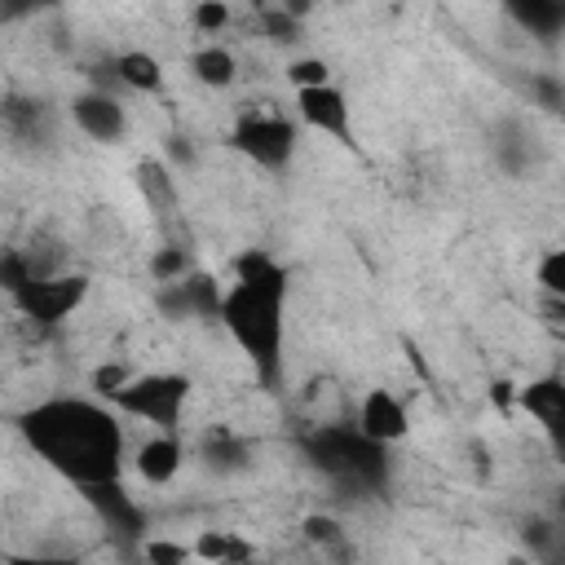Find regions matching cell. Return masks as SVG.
Instances as JSON below:
<instances>
[{
	"instance_id": "27",
	"label": "cell",
	"mask_w": 565,
	"mask_h": 565,
	"mask_svg": "<svg viewBox=\"0 0 565 565\" xmlns=\"http://www.w3.org/2000/svg\"><path fill=\"white\" fill-rule=\"evenodd\" d=\"M534 282L543 287L547 300H561L565 305V247H547L534 265Z\"/></svg>"
},
{
	"instance_id": "16",
	"label": "cell",
	"mask_w": 565,
	"mask_h": 565,
	"mask_svg": "<svg viewBox=\"0 0 565 565\" xmlns=\"http://www.w3.org/2000/svg\"><path fill=\"white\" fill-rule=\"evenodd\" d=\"M539 154H543V146H539V132H534L530 124H521V119H503V124L494 128V163H499L503 172L521 177Z\"/></svg>"
},
{
	"instance_id": "2",
	"label": "cell",
	"mask_w": 565,
	"mask_h": 565,
	"mask_svg": "<svg viewBox=\"0 0 565 565\" xmlns=\"http://www.w3.org/2000/svg\"><path fill=\"white\" fill-rule=\"evenodd\" d=\"M287 265L260 247H247L234 260V282L221 300V327L234 349L252 362L256 380L274 388L282 380V349H287Z\"/></svg>"
},
{
	"instance_id": "21",
	"label": "cell",
	"mask_w": 565,
	"mask_h": 565,
	"mask_svg": "<svg viewBox=\"0 0 565 565\" xmlns=\"http://www.w3.org/2000/svg\"><path fill=\"white\" fill-rule=\"evenodd\" d=\"M300 534H305V543L313 547L318 561H344V565H349V534H344V525H340L331 512L305 516V521H300Z\"/></svg>"
},
{
	"instance_id": "25",
	"label": "cell",
	"mask_w": 565,
	"mask_h": 565,
	"mask_svg": "<svg viewBox=\"0 0 565 565\" xmlns=\"http://www.w3.org/2000/svg\"><path fill=\"white\" fill-rule=\"evenodd\" d=\"M525 97H530L539 110H547V115H565V79H561V75H547V71L530 75V79H525Z\"/></svg>"
},
{
	"instance_id": "11",
	"label": "cell",
	"mask_w": 565,
	"mask_h": 565,
	"mask_svg": "<svg viewBox=\"0 0 565 565\" xmlns=\"http://www.w3.org/2000/svg\"><path fill=\"white\" fill-rule=\"evenodd\" d=\"M296 115H300L305 128L327 132V137L340 141V146H353V106H349V97H344L335 84L296 93Z\"/></svg>"
},
{
	"instance_id": "1",
	"label": "cell",
	"mask_w": 565,
	"mask_h": 565,
	"mask_svg": "<svg viewBox=\"0 0 565 565\" xmlns=\"http://www.w3.org/2000/svg\"><path fill=\"white\" fill-rule=\"evenodd\" d=\"M13 428L26 441V450L49 472H57L62 481H71L75 490L124 481L128 433L119 424V411L106 406L102 397L57 393V397L31 402L13 419Z\"/></svg>"
},
{
	"instance_id": "32",
	"label": "cell",
	"mask_w": 565,
	"mask_h": 565,
	"mask_svg": "<svg viewBox=\"0 0 565 565\" xmlns=\"http://www.w3.org/2000/svg\"><path fill=\"white\" fill-rule=\"evenodd\" d=\"M243 565H269V561H260V556H252V561H243Z\"/></svg>"
},
{
	"instance_id": "5",
	"label": "cell",
	"mask_w": 565,
	"mask_h": 565,
	"mask_svg": "<svg viewBox=\"0 0 565 565\" xmlns=\"http://www.w3.org/2000/svg\"><path fill=\"white\" fill-rule=\"evenodd\" d=\"M230 150H238L260 172H287L300 150V124L282 110H243L230 128Z\"/></svg>"
},
{
	"instance_id": "24",
	"label": "cell",
	"mask_w": 565,
	"mask_h": 565,
	"mask_svg": "<svg viewBox=\"0 0 565 565\" xmlns=\"http://www.w3.org/2000/svg\"><path fill=\"white\" fill-rule=\"evenodd\" d=\"M282 79H287L296 93L327 88V84H331V62H327V57H296V62L282 66Z\"/></svg>"
},
{
	"instance_id": "23",
	"label": "cell",
	"mask_w": 565,
	"mask_h": 565,
	"mask_svg": "<svg viewBox=\"0 0 565 565\" xmlns=\"http://www.w3.org/2000/svg\"><path fill=\"white\" fill-rule=\"evenodd\" d=\"M185 274H194V260H190V247L185 243H159L150 252V278L159 287H168V282H177Z\"/></svg>"
},
{
	"instance_id": "4",
	"label": "cell",
	"mask_w": 565,
	"mask_h": 565,
	"mask_svg": "<svg viewBox=\"0 0 565 565\" xmlns=\"http://www.w3.org/2000/svg\"><path fill=\"white\" fill-rule=\"evenodd\" d=\"M190 393H194V384L185 371H141L106 406H115L128 419L150 424L154 433H177V424L185 419Z\"/></svg>"
},
{
	"instance_id": "13",
	"label": "cell",
	"mask_w": 565,
	"mask_h": 565,
	"mask_svg": "<svg viewBox=\"0 0 565 565\" xmlns=\"http://www.w3.org/2000/svg\"><path fill=\"white\" fill-rule=\"evenodd\" d=\"M185 468V441L177 433H150L137 450H132V472L146 486H168L177 481Z\"/></svg>"
},
{
	"instance_id": "26",
	"label": "cell",
	"mask_w": 565,
	"mask_h": 565,
	"mask_svg": "<svg viewBox=\"0 0 565 565\" xmlns=\"http://www.w3.org/2000/svg\"><path fill=\"white\" fill-rule=\"evenodd\" d=\"M137 552H141L146 565H190L194 561V547L181 543V539H168V534H150Z\"/></svg>"
},
{
	"instance_id": "3",
	"label": "cell",
	"mask_w": 565,
	"mask_h": 565,
	"mask_svg": "<svg viewBox=\"0 0 565 565\" xmlns=\"http://www.w3.org/2000/svg\"><path fill=\"white\" fill-rule=\"evenodd\" d=\"M300 455L344 499H375V494L388 490V477H393L388 446L371 441L353 419L309 424L300 433Z\"/></svg>"
},
{
	"instance_id": "29",
	"label": "cell",
	"mask_w": 565,
	"mask_h": 565,
	"mask_svg": "<svg viewBox=\"0 0 565 565\" xmlns=\"http://www.w3.org/2000/svg\"><path fill=\"white\" fill-rule=\"evenodd\" d=\"M4 565H84L71 552H9Z\"/></svg>"
},
{
	"instance_id": "7",
	"label": "cell",
	"mask_w": 565,
	"mask_h": 565,
	"mask_svg": "<svg viewBox=\"0 0 565 565\" xmlns=\"http://www.w3.org/2000/svg\"><path fill=\"white\" fill-rule=\"evenodd\" d=\"M79 499L97 512V521L128 547H141L150 539V521H146V508L124 490V481H106V486H88L79 490Z\"/></svg>"
},
{
	"instance_id": "31",
	"label": "cell",
	"mask_w": 565,
	"mask_h": 565,
	"mask_svg": "<svg viewBox=\"0 0 565 565\" xmlns=\"http://www.w3.org/2000/svg\"><path fill=\"white\" fill-rule=\"evenodd\" d=\"M552 516H561V521H565V486L556 490V503H552Z\"/></svg>"
},
{
	"instance_id": "9",
	"label": "cell",
	"mask_w": 565,
	"mask_h": 565,
	"mask_svg": "<svg viewBox=\"0 0 565 565\" xmlns=\"http://www.w3.org/2000/svg\"><path fill=\"white\" fill-rule=\"evenodd\" d=\"M221 300H225V287L203 269L159 287V309L172 322H221Z\"/></svg>"
},
{
	"instance_id": "15",
	"label": "cell",
	"mask_w": 565,
	"mask_h": 565,
	"mask_svg": "<svg viewBox=\"0 0 565 565\" xmlns=\"http://www.w3.org/2000/svg\"><path fill=\"white\" fill-rule=\"evenodd\" d=\"M516 26H521V35H530L534 44H556L561 35H565V0H512L508 9H503Z\"/></svg>"
},
{
	"instance_id": "12",
	"label": "cell",
	"mask_w": 565,
	"mask_h": 565,
	"mask_svg": "<svg viewBox=\"0 0 565 565\" xmlns=\"http://www.w3.org/2000/svg\"><path fill=\"white\" fill-rule=\"evenodd\" d=\"M353 424L380 446H397V441L411 437V411L393 388H366L362 402H358Z\"/></svg>"
},
{
	"instance_id": "17",
	"label": "cell",
	"mask_w": 565,
	"mask_h": 565,
	"mask_svg": "<svg viewBox=\"0 0 565 565\" xmlns=\"http://www.w3.org/2000/svg\"><path fill=\"white\" fill-rule=\"evenodd\" d=\"M115 62V84L128 88V93H163V62L146 49H124L110 57Z\"/></svg>"
},
{
	"instance_id": "8",
	"label": "cell",
	"mask_w": 565,
	"mask_h": 565,
	"mask_svg": "<svg viewBox=\"0 0 565 565\" xmlns=\"http://www.w3.org/2000/svg\"><path fill=\"white\" fill-rule=\"evenodd\" d=\"M516 406L534 419V428L543 433V441L565 459V375L561 371H547V375H534L516 388Z\"/></svg>"
},
{
	"instance_id": "18",
	"label": "cell",
	"mask_w": 565,
	"mask_h": 565,
	"mask_svg": "<svg viewBox=\"0 0 565 565\" xmlns=\"http://www.w3.org/2000/svg\"><path fill=\"white\" fill-rule=\"evenodd\" d=\"M199 565H243L256 556V543L238 530H199V539L190 543Z\"/></svg>"
},
{
	"instance_id": "22",
	"label": "cell",
	"mask_w": 565,
	"mask_h": 565,
	"mask_svg": "<svg viewBox=\"0 0 565 565\" xmlns=\"http://www.w3.org/2000/svg\"><path fill=\"white\" fill-rule=\"evenodd\" d=\"M300 18H305V4H260V9H256L260 31H265L269 40H278V44H296V40L305 35Z\"/></svg>"
},
{
	"instance_id": "33",
	"label": "cell",
	"mask_w": 565,
	"mask_h": 565,
	"mask_svg": "<svg viewBox=\"0 0 565 565\" xmlns=\"http://www.w3.org/2000/svg\"><path fill=\"white\" fill-rule=\"evenodd\" d=\"M313 565H344V561H313Z\"/></svg>"
},
{
	"instance_id": "20",
	"label": "cell",
	"mask_w": 565,
	"mask_h": 565,
	"mask_svg": "<svg viewBox=\"0 0 565 565\" xmlns=\"http://www.w3.org/2000/svg\"><path fill=\"white\" fill-rule=\"evenodd\" d=\"M190 75L203 84V88H212V93H221V88H230V84H238V57L225 49V44H199L194 53H190Z\"/></svg>"
},
{
	"instance_id": "30",
	"label": "cell",
	"mask_w": 565,
	"mask_h": 565,
	"mask_svg": "<svg viewBox=\"0 0 565 565\" xmlns=\"http://www.w3.org/2000/svg\"><path fill=\"white\" fill-rule=\"evenodd\" d=\"M163 150H168V168H177V172L194 163V150H190V137H181V132H172Z\"/></svg>"
},
{
	"instance_id": "19",
	"label": "cell",
	"mask_w": 565,
	"mask_h": 565,
	"mask_svg": "<svg viewBox=\"0 0 565 565\" xmlns=\"http://www.w3.org/2000/svg\"><path fill=\"white\" fill-rule=\"evenodd\" d=\"M0 119H4V132L13 141H44V132H49V106L40 97L9 93L0 106Z\"/></svg>"
},
{
	"instance_id": "14",
	"label": "cell",
	"mask_w": 565,
	"mask_h": 565,
	"mask_svg": "<svg viewBox=\"0 0 565 565\" xmlns=\"http://www.w3.org/2000/svg\"><path fill=\"white\" fill-rule=\"evenodd\" d=\"M252 455L256 446L238 433V428H225V424H212L199 433V459L212 468V472H247L252 468Z\"/></svg>"
},
{
	"instance_id": "10",
	"label": "cell",
	"mask_w": 565,
	"mask_h": 565,
	"mask_svg": "<svg viewBox=\"0 0 565 565\" xmlns=\"http://www.w3.org/2000/svg\"><path fill=\"white\" fill-rule=\"evenodd\" d=\"M71 124L102 146H115L128 132V110L119 102V93H102V88H84L71 97Z\"/></svg>"
},
{
	"instance_id": "28",
	"label": "cell",
	"mask_w": 565,
	"mask_h": 565,
	"mask_svg": "<svg viewBox=\"0 0 565 565\" xmlns=\"http://www.w3.org/2000/svg\"><path fill=\"white\" fill-rule=\"evenodd\" d=\"M190 22H194L199 35H221V31L234 22V9L221 4V0H199V4L190 9Z\"/></svg>"
},
{
	"instance_id": "6",
	"label": "cell",
	"mask_w": 565,
	"mask_h": 565,
	"mask_svg": "<svg viewBox=\"0 0 565 565\" xmlns=\"http://www.w3.org/2000/svg\"><path fill=\"white\" fill-rule=\"evenodd\" d=\"M84 300H88V278H84V274H71V269L49 274V278H35L22 296H13L18 313H22L26 322H35V327H57V322H66L71 313H79Z\"/></svg>"
}]
</instances>
